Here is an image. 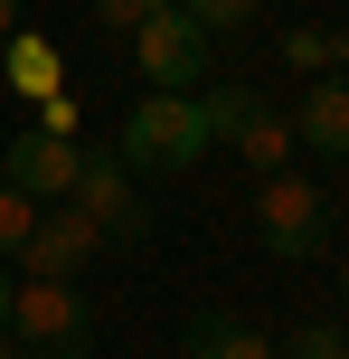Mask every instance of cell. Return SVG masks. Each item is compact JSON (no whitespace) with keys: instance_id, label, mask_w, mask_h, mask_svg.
<instances>
[{"instance_id":"e0dca14e","label":"cell","mask_w":349,"mask_h":359,"mask_svg":"<svg viewBox=\"0 0 349 359\" xmlns=\"http://www.w3.org/2000/svg\"><path fill=\"white\" fill-rule=\"evenodd\" d=\"M85 123V114H76V95H48V104H38V133H76Z\"/></svg>"},{"instance_id":"d6986e66","label":"cell","mask_w":349,"mask_h":359,"mask_svg":"<svg viewBox=\"0 0 349 359\" xmlns=\"http://www.w3.org/2000/svg\"><path fill=\"white\" fill-rule=\"evenodd\" d=\"M10 293H19V274H10V265H0V312H10Z\"/></svg>"},{"instance_id":"2e32d148","label":"cell","mask_w":349,"mask_h":359,"mask_svg":"<svg viewBox=\"0 0 349 359\" xmlns=\"http://www.w3.org/2000/svg\"><path fill=\"white\" fill-rule=\"evenodd\" d=\"M161 10H180V0H94V19H104V29H142V19H161Z\"/></svg>"},{"instance_id":"ac0fdd59","label":"cell","mask_w":349,"mask_h":359,"mask_svg":"<svg viewBox=\"0 0 349 359\" xmlns=\"http://www.w3.org/2000/svg\"><path fill=\"white\" fill-rule=\"evenodd\" d=\"M19 10H29V0H0V38H19Z\"/></svg>"},{"instance_id":"7c38bea8","label":"cell","mask_w":349,"mask_h":359,"mask_svg":"<svg viewBox=\"0 0 349 359\" xmlns=\"http://www.w3.org/2000/svg\"><path fill=\"white\" fill-rule=\"evenodd\" d=\"M283 67H293V76H331L340 67V57H349V29H283Z\"/></svg>"},{"instance_id":"277c9868","label":"cell","mask_w":349,"mask_h":359,"mask_svg":"<svg viewBox=\"0 0 349 359\" xmlns=\"http://www.w3.org/2000/svg\"><path fill=\"white\" fill-rule=\"evenodd\" d=\"M66 208L85 217V227L104 236V246H142V236H151V208L132 198V170L113 161V151H85V161H76V189H66Z\"/></svg>"},{"instance_id":"5bb4252c","label":"cell","mask_w":349,"mask_h":359,"mask_svg":"<svg viewBox=\"0 0 349 359\" xmlns=\"http://www.w3.org/2000/svg\"><path fill=\"white\" fill-rule=\"evenodd\" d=\"M29 227H38V198H19L10 180H0V265H10V255L29 246Z\"/></svg>"},{"instance_id":"52a82bcc","label":"cell","mask_w":349,"mask_h":359,"mask_svg":"<svg viewBox=\"0 0 349 359\" xmlns=\"http://www.w3.org/2000/svg\"><path fill=\"white\" fill-rule=\"evenodd\" d=\"M94 246H104V236H94L85 217L57 198V208H38V227H29V246H19V265H29V284H76V274L94 265Z\"/></svg>"},{"instance_id":"9c48e42d","label":"cell","mask_w":349,"mask_h":359,"mask_svg":"<svg viewBox=\"0 0 349 359\" xmlns=\"http://www.w3.org/2000/svg\"><path fill=\"white\" fill-rule=\"evenodd\" d=\"M293 142L349 161V76H312V95H302V114H293Z\"/></svg>"},{"instance_id":"7402d4cb","label":"cell","mask_w":349,"mask_h":359,"mask_svg":"<svg viewBox=\"0 0 349 359\" xmlns=\"http://www.w3.org/2000/svg\"><path fill=\"white\" fill-rule=\"evenodd\" d=\"M0 142H10V133H0Z\"/></svg>"},{"instance_id":"8fae6325","label":"cell","mask_w":349,"mask_h":359,"mask_svg":"<svg viewBox=\"0 0 349 359\" xmlns=\"http://www.w3.org/2000/svg\"><path fill=\"white\" fill-rule=\"evenodd\" d=\"M0 48H10V57H0V76H10V86L29 95V104H48V95H66V57H57L48 38H29V29H19V38H0Z\"/></svg>"},{"instance_id":"30bf717a","label":"cell","mask_w":349,"mask_h":359,"mask_svg":"<svg viewBox=\"0 0 349 359\" xmlns=\"http://www.w3.org/2000/svg\"><path fill=\"white\" fill-rule=\"evenodd\" d=\"M180 359H274L255 322H236V312H189L180 322Z\"/></svg>"},{"instance_id":"ba28073f","label":"cell","mask_w":349,"mask_h":359,"mask_svg":"<svg viewBox=\"0 0 349 359\" xmlns=\"http://www.w3.org/2000/svg\"><path fill=\"white\" fill-rule=\"evenodd\" d=\"M227 142H236V161L255 170V180H274L283 161H293V114H274V104L255 95V104H245L236 123H227Z\"/></svg>"},{"instance_id":"44dd1931","label":"cell","mask_w":349,"mask_h":359,"mask_svg":"<svg viewBox=\"0 0 349 359\" xmlns=\"http://www.w3.org/2000/svg\"><path fill=\"white\" fill-rule=\"evenodd\" d=\"M340 303H349V274H340Z\"/></svg>"},{"instance_id":"8992f818","label":"cell","mask_w":349,"mask_h":359,"mask_svg":"<svg viewBox=\"0 0 349 359\" xmlns=\"http://www.w3.org/2000/svg\"><path fill=\"white\" fill-rule=\"evenodd\" d=\"M76 161H85V142H76V133H10V142H0V170H10V189L19 198H38V208H57V198L76 189Z\"/></svg>"},{"instance_id":"3957f363","label":"cell","mask_w":349,"mask_h":359,"mask_svg":"<svg viewBox=\"0 0 349 359\" xmlns=\"http://www.w3.org/2000/svg\"><path fill=\"white\" fill-rule=\"evenodd\" d=\"M255 236H264V255H274V265H312V255L331 246V198H321L312 180L274 170V180L255 189Z\"/></svg>"},{"instance_id":"7a4b0ae2","label":"cell","mask_w":349,"mask_h":359,"mask_svg":"<svg viewBox=\"0 0 349 359\" xmlns=\"http://www.w3.org/2000/svg\"><path fill=\"white\" fill-rule=\"evenodd\" d=\"M10 350L19 359H85L94 350V303L76 284H29L19 274V293H10Z\"/></svg>"},{"instance_id":"5b68a950","label":"cell","mask_w":349,"mask_h":359,"mask_svg":"<svg viewBox=\"0 0 349 359\" xmlns=\"http://www.w3.org/2000/svg\"><path fill=\"white\" fill-rule=\"evenodd\" d=\"M132 67L151 76V95H199V76H208V29H199L189 10L142 19V29H132Z\"/></svg>"},{"instance_id":"9a60e30c","label":"cell","mask_w":349,"mask_h":359,"mask_svg":"<svg viewBox=\"0 0 349 359\" xmlns=\"http://www.w3.org/2000/svg\"><path fill=\"white\" fill-rule=\"evenodd\" d=\"M180 10H189V19H199V29H208V38H218V29H245V19H255V10H264V0H180Z\"/></svg>"},{"instance_id":"6da1fadb","label":"cell","mask_w":349,"mask_h":359,"mask_svg":"<svg viewBox=\"0 0 349 359\" xmlns=\"http://www.w3.org/2000/svg\"><path fill=\"white\" fill-rule=\"evenodd\" d=\"M208 142H218V133H208V104H199V95H142V104L123 114L113 161H123V170H199Z\"/></svg>"},{"instance_id":"4fadbf2b","label":"cell","mask_w":349,"mask_h":359,"mask_svg":"<svg viewBox=\"0 0 349 359\" xmlns=\"http://www.w3.org/2000/svg\"><path fill=\"white\" fill-rule=\"evenodd\" d=\"M274 359H349V331L340 322H302V331H283Z\"/></svg>"},{"instance_id":"ffe728a7","label":"cell","mask_w":349,"mask_h":359,"mask_svg":"<svg viewBox=\"0 0 349 359\" xmlns=\"http://www.w3.org/2000/svg\"><path fill=\"white\" fill-rule=\"evenodd\" d=\"M0 359H19V350H10V322H0Z\"/></svg>"}]
</instances>
